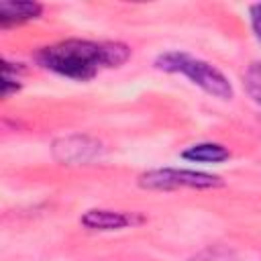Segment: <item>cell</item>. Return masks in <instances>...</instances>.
<instances>
[{"label":"cell","instance_id":"9c48e42d","mask_svg":"<svg viewBox=\"0 0 261 261\" xmlns=\"http://www.w3.org/2000/svg\"><path fill=\"white\" fill-rule=\"evenodd\" d=\"M245 82H251V84H255V86H259V88H261V61L251 63V67H249V71H247V80H245Z\"/></svg>","mask_w":261,"mask_h":261},{"label":"cell","instance_id":"52a82bcc","mask_svg":"<svg viewBox=\"0 0 261 261\" xmlns=\"http://www.w3.org/2000/svg\"><path fill=\"white\" fill-rule=\"evenodd\" d=\"M181 159L192 161V163H222L226 159H230V151L220 145V143H196L190 145L188 149L181 151Z\"/></svg>","mask_w":261,"mask_h":261},{"label":"cell","instance_id":"6da1fadb","mask_svg":"<svg viewBox=\"0 0 261 261\" xmlns=\"http://www.w3.org/2000/svg\"><path fill=\"white\" fill-rule=\"evenodd\" d=\"M128 57L130 49L118 41L96 43L88 39H65L37 51L41 67L75 82H88L100 69L118 67Z\"/></svg>","mask_w":261,"mask_h":261},{"label":"cell","instance_id":"8992f818","mask_svg":"<svg viewBox=\"0 0 261 261\" xmlns=\"http://www.w3.org/2000/svg\"><path fill=\"white\" fill-rule=\"evenodd\" d=\"M43 6L31 0H2L0 2V27L8 29L14 24H22L39 18Z\"/></svg>","mask_w":261,"mask_h":261},{"label":"cell","instance_id":"7a4b0ae2","mask_svg":"<svg viewBox=\"0 0 261 261\" xmlns=\"http://www.w3.org/2000/svg\"><path fill=\"white\" fill-rule=\"evenodd\" d=\"M155 67L167 73H181L194 86L218 100H230L234 96L230 80L212 63L192 57L184 51H165L155 59Z\"/></svg>","mask_w":261,"mask_h":261},{"label":"cell","instance_id":"ba28073f","mask_svg":"<svg viewBox=\"0 0 261 261\" xmlns=\"http://www.w3.org/2000/svg\"><path fill=\"white\" fill-rule=\"evenodd\" d=\"M249 20H251L253 35L261 41V2H259V4H251V6H249Z\"/></svg>","mask_w":261,"mask_h":261},{"label":"cell","instance_id":"3957f363","mask_svg":"<svg viewBox=\"0 0 261 261\" xmlns=\"http://www.w3.org/2000/svg\"><path fill=\"white\" fill-rule=\"evenodd\" d=\"M139 186L143 190H181V188H192V190H214L222 188L224 179L214 173L206 171H196V169H177V167H161V169H151L139 175Z\"/></svg>","mask_w":261,"mask_h":261},{"label":"cell","instance_id":"277c9868","mask_svg":"<svg viewBox=\"0 0 261 261\" xmlns=\"http://www.w3.org/2000/svg\"><path fill=\"white\" fill-rule=\"evenodd\" d=\"M102 145L86 135H67L53 143V157L63 165H86L98 159Z\"/></svg>","mask_w":261,"mask_h":261},{"label":"cell","instance_id":"5b68a950","mask_svg":"<svg viewBox=\"0 0 261 261\" xmlns=\"http://www.w3.org/2000/svg\"><path fill=\"white\" fill-rule=\"evenodd\" d=\"M80 222L88 230L110 232V230H122V228L135 226L143 222V216L133 212L128 214L122 210H110V208H90L80 216Z\"/></svg>","mask_w":261,"mask_h":261}]
</instances>
